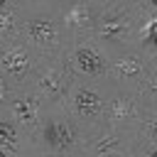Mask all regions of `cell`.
Instances as JSON below:
<instances>
[{"label":"cell","mask_w":157,"mask_h":157,"mask_svg":"<svg viewBox=\"0 0 157 157\" xmlns=\"http://www.w3.org/2000/svg\"><path fill=\"white\" fill-rule=\"evenodd\" d=\"M137 20H140L137 2H130V0H105V5L101 10V15L96 20V27L91 29V34L103 47L128 44V42L135 44Z\"/></svg>","instance_id":"277c9868"},{"label":"cell","mask_w":157,"mask_h":157,"mask_svg":"<svg viewBox=\"0 0 157 157\" xmlns=\"http://www.w3.org/2000/svg\"><path fill=\"white\" fill-rule=\"evenodd\" d=\"M0 132H2V155L5 157H27L39 155L34 137H29L12 118L0 115Z\"/></svg>","instance_id":"8fae6325"},{"label":"cell","mask_w":157,"mask_h":157,"mask_svg":"<svg viewBox=\"0 0 157 157\" xmlns=\"http://www.w3.org/2000/svg\"><path fill=\"white\" fill-rule=\"evenodd\" d=\"M61 56L69 76L108 78V49L91 32H74Z\"/></svg>","instance_id":"3957f363"},{"label":"cell","mask_w":157,"mask_h":157,"mask_svg":"<svg viewBox=\"0 0 157 157\" xmlns=\"http://www.w3.org/2000/svg\"><path fill=\"white\" fill-rule=\"evenodd\" d=\"M44 98L47 105L52 103H61L64 101V93L69 88V71H66V64H64V56H39L32 76L27 78Z\"/></svg>","instance_id":"9c48e42d"},{"label":"cell","mask_w":157,"mask_h":157,"mask_svg":"<svg viewBox=\"0 0 157 157\" xmlns=\"http://www.w3.org/2000/svg\"><path fill=\"white\" fill-rule=\"evenodd\" d=\"M37 61V52L20 34L0 39V81L10 88H20L32 76Z\"/></svg>","instance_id":"8992f818"},{"label":"cell","mask_w":157,"mask_h":157,"mask_svg":"<svg viewBox=\"0 0 157 157\" xmlns=\"http://www.w3.org/2000/svg\"><path fill=\"white\" fill-rule=\"evenodd\" d=\"M17 34L37 52V56H61L69 44V34L64 32V25H61L59 0L22 2Z\"/></svg>","instance_id":"6da1fadb"},{"label":"cell","mask_w":157,"mask_h":157,"mask_svg":"<svg viewBox=\"0 0 157 157\" xmlns=\"http://www.w3.org/2000/svg\"><path fill=\"white\" fill-rule=\"evenodd\" d=\"M44 108H47V103H44L42 93L29 81H25L20 88H15L10 93V98L0 101V115L12 118L29 137H37V128H39Z\"/></svg>","instance_id":"52a82bcc"},{"label":"cell","mask_w":157,"mask_h":157,"mask_svg":"<svg viewBox=\"0 0 157 157\" xmlns=\"http://www.w3.org/2000/svg\"><path fill=\"white\" fill-rule=\"evenodd\" d=\"M110 86H113L110 78L71 76L69 88L64 93V108H66L71 123L76 125L81 140L93 137L103 128V110H105V98H108Z\"/></svg>","instance_id":"7a4b0ae2"},{"label":"cell","mask_w":157,"mask_h":157,"mask_svg":"<svg viewBox=\"0 0 157 157\" xmlns=\"http://www.w3.org/2000/svg\"><path fill=\"white\" fill-rule=\"evenodd\" d=\"M103 5H105V0H78V2L59 0L64 32H66L69 37H71L74 32H91V29L96 27V20H98Z\"/></svg>","instance_id":"30bf717a"},{"label":"cell","mask_w":157,"mask_h":157,"mask_svg":"<svg viewBox=\"0 0 157 157\" xmlns=\"http://www.w3.org/2000/svg\"><path fill=\"white\" fill-rule=\"evenodd\" d=\"M108 49V78L125 88H140V83L147 78L150 71L157 69V64L147 61L137 44H110Z\"/></svg>","instance_id":"5b68a950"},{"label":"cell","mask_w":157,"mask_h":157,"mask_svg":"<svg viewBox=\"0 0 157 157\" xmlns=\"http://www.w3.org/2000/svg\"><path fill=\"white\" fill-rule=\"evenodd\" d=\"M20 15H22V2L10 0V2H5V5H2V10H0V39L17 34Z\"/></svg>","instance_id":"7c38bea8"},{"label":"cell","mask_w":157,"mask_h":157,"mask_svg":"<svg viewBox=\"0 0 157 157\" xmlns=\"http://www.w3.org/2000/svg\"><path fill=\"white\" fill-rule=\"evenodd\" d=\"M140 130H120L103 125L93 137L83 140L81 155L86 157H137Z\"/></svg>","instance_id":"ba28073f"}]
</instances>
